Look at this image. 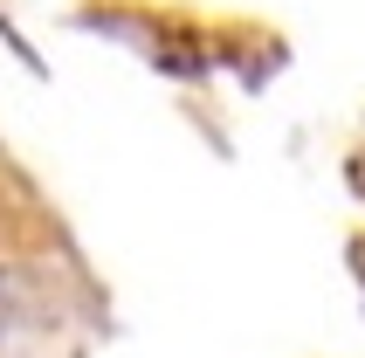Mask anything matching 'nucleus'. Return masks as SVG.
I'll use <instances>...</instances> for the list:
<instances>
[]
</instances>
